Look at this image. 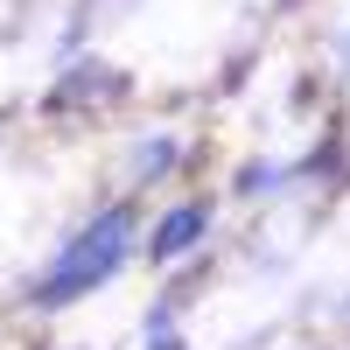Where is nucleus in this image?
Returning a JSON list of instances; mask_svg holds the SVG:
<instances>
[{
	"label": "nucleus",
	"instance_id": "1",
	"mask_svg": "<svg viewBox=\"0 0 350 350\" xmlns=\"http://www.w3.org/2000/svg\"><path fill=\"white\" fill-rule=\"evenodd\" d=\"M126 245H133V211L92 217L64 252L49 259V273L36 280V301H42V308H64V301H77V295H92L98 280H112V273L126 267Z\"/></svg>",
	"mask_w": 350,
	"mask_h": 350
},
{
	"label": "nucleus",
	"instance_id": "2",
	"mask_svg": "<svg viewBox=\"0 0 350 350\" xmlns=\"http://www.w3.org/2000/svg\"><path fill=\"white\" fill-rule=\"evenodd\" d=\"M196 231H203V203H183V211H175V217L154 231V259H175V252L196 239Z\"/></svg>",
	"mask_w": 350,
	"mask_h": 350
}]
</instances>
